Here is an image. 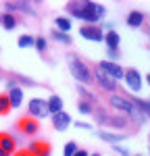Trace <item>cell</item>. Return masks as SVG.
<instances>
[{
  "label": "cell",
  "instance_id": "1",
  "mask_svg": "<svg viewBox=\"0 0 150 156\" xmlns=\"http://www.w3.org/2000/svg\"><path fill=\"white\" fill-rule=\"evenodd\" d=\"M67 12H71V17L84 21L86 25H96L98 21L104 19L106 9H104L100 2L79 0V2H67Z\"/></svg>",
  "mask_w": 150,
  "mask_h": 156
},
{
  "label": "cell",
  "instance_id": "2",
  "mask_svg": "<svg viewBox=\"0 0 150 156\" xmlns=\"http://www.w3.org/2000/svg\"><path fill=\"white\" fill-rule=\"evenodd\" d=\"M69 71H71V75H73V79H77L81 85L92 83V81H94L90 67H88L81 58H77L75 54H69Z\"/></svg>",
  "mask_w": 150,
  "mask_h": 156
},
{
  "label": "cell",
  "instance_id": "3",
  "mask_svg": "<svg viewBox=\"0 0 150 156\" xmlns=\"http://www.w3.org/2000/svg\"><path fill=\"white\" fill-rule=\"evenodd\" d=\"M109 104H111L112 108H117V110H121V112H125L127 117H131V119L136 121V123H142L144 121V117L138 112V108L131 104V100L129 98H125V96H111L109 98Z\"/></svg>",
  "mask_w": 150,
  "mask_h": 156
},
{
  "label": "cell",
  "instance_id": "4",
  "mask_svg": "<svg viewBox=\"0 0 150 156\" xmlns=\"http://www.w3.org/2000/svg\"><path fill=\"white\" fill-rule=\"evenodd\" d=\"M92 115H96L98 123L106 125V127H111V129H123L125 125H127V117H119V115H104V110H96V112H92Z\"/></svg>",
  "mask_w": 150,
  "mask_h": 156
},
{
  "label": "cell",
  "instance_id": "5",
  "mask_svg": "<svg viewBox=\"0 0 150 156\" xmlns=\"http://www.w3.org/2000/svg\"><path fill=\"white\" fill-rule=\"evenodd\" d=\"M27 110H29V117H34V119H44V117H48V102L42 100V98H34V100H29Z\"/></svg>",
  "mask_w": 150,
  "mask_h": 156
},
{
  "label": "cell",
  "instance_id": "6",
  "mask_svg": "<svg viewBox=\"0 0 150 156\" xmlns=\"http://www.w3.org/2000/svg\"><path fill=\"white\" fill-rule=\"evenodd\" d=\"M79 36L90 42H104V29H100L98 25H81Z\"/></svg>",
  "mask_w": 150,
  "mask_h": 156
},
{
  "label": "cell",
  "instance_id": "7",
  "mask_svg": "<svg viewBox=\"0 0 150 156\" xmlns=\"http://www.w3.org/2000/svg\"><path fill=\"white\" fill-rule=\"evenodd\" d=\"M92 77H94V81H96L102 90H106V92H117V81H115V79H111V77L102 71L100 67H96V69H94V75H92Z\"/></svg>",
  "mask_w": 150,
  "mask_h": 156
},
{
  "label": "cell",
  "instance_id": "8",
  "mask_svg": "<svg viewBox=\"0 0 150 156\" xmlns=\"http://www.w3.org/2000/svg\"><path fill=\"white\" fill-rule=\"evenodd\" d=\"M123 79H125V85L131 92H140L142 90V75H140L138 69H127V71H123Z\"/></svg>",
  "mask_w": 150,
  "mask_h": 156
},
{
  "label": "cell",
  "instance_id": "9",
  "mask_svg": "<svg viewBox=\"0 0 150 156\" xmlns=\"http://www.w3.org/2000/svg\"><path fill=\"white\" fill-rule=\"evenodd\" d=\"M17 152V142L11 133H0V156H12Z\"/></svg>",
  "mask_w": 150,
  "mask_h": 156
},
{
  "label": "cell",
  "instance_id": "10",
  "mask_svg": "<svg viewBox=\"0 0 150 156\" xmlns=\"http://www.w3.org/2000/svg\"><path fill=\"white\" fill-rule=\"evenodd\" d=\"M17 127H19V131L25 133V135H36V133L40 131V121L34 119V117H23V119H19Z\"/></svg>",
  "mask_w": 150,
  "mask_h": 156
},
{
  "label": "cell",
  "instance_id": "11",
  "mask_svg": "<svg viewBox=\"0 0 150 156\" xmlns=\"http://www.w3.org/2000/svg\"><path fill=\"white\" fill-rule=\"evenodd\" d=\"M98 67L106 73L111 79H115V81H117V79H123V71H125V69H123V67H119L117 62H112V60H102Z\"/></svg>",
  "mask_w": 150,
  "mask_h": 156
},
{
  "label": "cell",
  "instance_id": "12",
  "mask_svg": "<svg viewBox=\"0 0 150 156\" xmlns=\"http://www.w3.org/2000/svg\"><path fill=\"white\" fill-rule=\"evenodd\" d=\"M69 125H71V117H69L65 110L56 112V115H52V127H54L56 131H65Z\"/></svg>",
  "mask_w": 150,
  "mask_h": 156
},
{
  "label": "cell",
  "instance_id": "13",
  "mask_svg": "<svg viewBox=\"0 0 150 156\" xmlns=\"http://www.w3.org/2000/svg\"><path fill=\"white\" fill-rule=\"evenodd\" d=\"M9 100H11V108H19L23 102V90L17 85H9Z\"/></svg>",
  "mask_w": 150,
  "mask_h": 156
},
{
  "label": "cell",
  "instance_id": "14",
  "mask_svg": "<svg viewBox=\"0 0 150 156\" xmlns=\"http://www.w3.org/2000/svg\"><path fill=\"white\" fill-rule=\"evenodd\" d=\"M31 156H50V144L48 142H34L27 148Z\"/></svg>",
  "mask_w": 150,
  "mask_h": 156
},
{
  "label": "cell",
  "instance_id": "15",
  "mask_svg": "<svg viewBox=\"0 0 150 156\" xmlns=\"http://www.w3.org/2000/svg\"><path fill=\"white\" fill-rule=\"evenodd\" d=\"M98 137L102 142H109V144H121L125 140V133H112V131H106V129H100Z\"/></svg>",
  "mask_w": 150,
  "mask_h": 156
},
{
  "label": "cell",
  "instance_id": "16",
  "mask_svg": "<svg viewBox=\"0 0 150 156\" xmlns=\"http://www.w3.org/2000/svg\"><path fill=\"white\" fill-rule=\"evenodd\" d=\"M131 104L138 108V112H140L144 119H150V102H148V100H142V98L134 96V98H131Z\"/></svg>",
  "mask_w": 150,
  "mask_h": 156
},
{
  "label": "cell",
  "instance_id": "17",
  "mask_svg": "<svg viewBox=\"0 0 150 156\" xmlns=\"http://www.w3.org/2000/svg\"><path fill=\"white\" fill-rule=\"evenodd\" d=\"M104 44H106V50H119V44H121V37L119 34L112 29V31H106L104 34Z\"/></svg>",
  "mask_w": 150,
  "mask_h": 156
},
{
  "label": "cell",
  "instance_id": "18",
  "mask_svg": "<svg viewBox=\"0 0 150 156\" xmlns=\"http://www.w3.org/2000/svg\"><path fill=\"white\" fill-rule=\"evenodd\" d=\"M127 25L134 27V29L142 27V25H144V12L142 11H131L129 15H127Z\"/></svg>",
  "mask_w": 150,
  "mask_h": 156
},
{
  "label": "cell",
  "instance_id": "19",
  "mask_svg": "<svg viewBox=\"0 0 150 156\" xmlns=\"http://www.w3.org/2000/svg\"><path fill=\"white\" fill-rule=\"evenodd\" d=\"M50 36H52L54 42H59V44H62V46H71V44H73L71 36H69V34H62V31H59V29H52Z\"/></svg>",
  "mask_w": 150,
  "mask_h": 156
},
{
  "label": "cell",
  "instance_id": "20",
  "mask_svg": "<svg viewBox=\"0 0 150 156\" xmlns=\"http://www.w3.org/2000/svg\"><path fill=\"white\" fill-rule=\"evenodd\" d=\"M62 110V98L61 96H50L48 100V115H56Z\"/></svg>",
  "mask_w": 150,
  "mask_h": 156
},
{
  "label": "cell",
  "instance_id": "21",
  "mask_svg": "<svg viewBox=\"0 0 150 156\" xmlns=\"http://www.w3.org/2000/svg\"><path fill=\"white\" fill-rule=\"evenodd\" d=\"M0 25H2L6 31H12V29L17 27V19H15V15H12V12H4V15H2Z\"/></svg>",
  "mask_w": 150,
  "mask_h": 156
},
{
  "label": "cell",
  "instance_id": "22",
  "mask_svg": "<svg viewBox=\"0 0 150 156\" xmlns=\"http://www.w3.org/2000/svg\"><path fill=\"white\" fill-rule=\"evenodd\" d=\"M54 25H56L59 31L69 34V29H71V19H69V17H56V19H54Z\"/></svg>",
  "mask_w": 150,
  "mask_h": 156
},
{
  "label": "cell",
  "instance_id": "23",
  "mask_svg": "<svg viewBox=\"0 0 150 156\" xmlns=\"http://www.w3.org/2000/svg\"><path fill=\"white\" fill-rule=\"evenodd\" d=\"M17 44H19V48H31V46L36 44V37H31V36H27V34H23V36H19Z\"/></svg>",
  "mask_w": 150,
  "mask_h": 156
},
{
  "label": "cell",
  "instance_id": "24",
  "mask_svg": "<svg viewBox=\"0 0 150 156\" xmlns=\"http://www.w3.org/2000/svg\"><path fill=\"white\" fill-rule=\"evenodd\" d=\"M6 9H9V12H11V11H17V9H21V11H27L29 15H34L27 2H6Z\"/></svg>",
  "mask_w": 150,
  "mask_h": 156
},
{
  "label": "cell",
  "instance_id": "25",
  "mask_svg": "<svg viewBox=\"0 0 150 156\" xmlns=\"http://www.w3.org/2000/svg\"><path fill=\"white\" fill-rule=\"evenodd\" d=\"M11 110V100H9V94H0V115H6Z\"/></svg>",
  "mask_w": 150,
  "mask_h": 156
},
{
  "label": "cell",
  "instance_id": "26",
  "mask_svg": "<svg viewBox=\"0 0 150 156\" xmlns=\"http://www.w3.org/2000/svg\"><path fill=\"white\" fill-rule=\"evenodd\" d=\"M77 108H79L81 115H92V112H94V106H92L90 102H86V100H79V102H77Z\"/></svg>",
  "mask_w": 150,
  "mask_h": 156
},
{
  "label": "cell",
  "instance_id": "27",
  "mask_svg": "<svg viewBox=\"0 0 150 156\" xmlns=\"http://www.w3.org/2000/svg\"><path fill=\"white\" fill-rule=\"evenodd\" d=\"M77 150H79V148H77V144H75V142H67V144H65V148H62V156H73Z\"/></svg>",
  "mask_w": 150,
  "mask_h": 156
},
{
  "label": "cell",
  "instance_id": "28",
  "mask_svg": "<svg viewBox=\"0 0 150 156\" xmlns=\"http://www.w3.org/2000/svg\"><path fill=\"white\" fill-rule=\"evenodd\" d=\"M34 48L38 52H44V50L48 48V42H46V37H36V44H34Z\"/></svg>",
  "mask_w": 150,
  "mask_h": 156
},
{
  "label": "cell",
  "instance_id": "29",
  "mask_svg": "<svg viewBox=\"0 0 150 156\" xmlns=\"http://www.w3.org/2000/svg\"><path fill=\"white\" fill-rule=\"evenodd\" d=\"M79 94H81V96L86 98V102H90V104H92V102H94V96H92V94H90V92H88L86 87H79Z\"/></svg>",
  "mask_w": 150,
  "mask_h": 156
},
{
  "label": "cell",
  "instance_id": "30",
  "mask_svg": "<svg viewBox=\"0 0 150 156\" xmlns=\"http://www.w3.org/2000/svg\"><path fill=\"white\" fill-rule=\"evenodd\" d=\"M112 150H115V152H117V154H121V156H129L127 154V148H123V146H112Z\"/></svg>",
  "mask_w": 150,
  "mask_h": 156
},
{
  "label": "cell",
  "instance_id": "31",
  "mask_svg": "<svg viewBox=\"0 0 150 156\" xmlns=\"http://www.w3.org/2000/svg\"><path fill=\"white\" fill-rule=\"evenodd\" d=\"M75 127H77V129H92V125H90V123H84V121H77Z\"/></svg>",
  "mask_w": 150,
  "mask_h": 156
},
{
  "label": "cell",
  "instance_id": "32",
  "mask_svg": "<svg viewBox=\"0 0 150 156\" xmlns=\"http://www.w3.org/2000/svg\"><path fill=\"white\" fill-rule=\"evenodd\" d=\"M106 52H109V58H111L112 62L119 58V50H106Z\"/></svg>",
  "mask_w": 150,
  "mask_h": 156
},
{
  "label": "cell",
  "instance_id": "33",
  "mask_svg": "<svg viewBox=\"0 0 150 156\" xmlns=\"http://www.w3.org/2000/svg\"><path fill=\"white\" fill-rule=\"evenodd\" d=\"M12 156H31V154H29V150H19V152H15Z\"/></svg>",
  "mask_w": 150,
  "mask_h": 156
},
{
  "label": "cell",
  "instance_id": "34",
  "mask_svg": "<svg viewBox=\"0 0 150 156\" xmlns=\"http://www.w3.org/2000/svg\"><path fill=\"white\" fill-rule=\"evenodd\" d=\"M73 156H90V152H86V150H81V148H79V150H77Z\"/></svg>",
  "mask_w": 150,
  "mask_h": 156
},
{
  "label": "cell",
  "instance_id": "35",
  "mask_svg": "<svg viewBox=\"0 0 150 156\" xmlns=\"http://www.w3.org/2000/svg\"><path fill=\"white\" fill-rule=\"evenodd\" d=\"M146 83L150 85V73H148V75H146Z\"/></svg>",
  "mask_w": 150,
  "mask_h": 156
},
{
  "label": "cell",
  "instance_id": "36",
  "mask_svg": "<svg viewBox=\"0 0 150 156\" xmlns=\"http://www.w3.org/2000/svg\"><path fill=\"white\" fill-rule=\"evenodd\" d=\"M90 156H102V154H100V152H94V154H90Z\"/></svg>",
  "mask_w": 150,
  "mask_h": 156
},
{
  "label": "cell",
  "instance_id": "37",
  "mask_svg": "<svg viewBox=\"0 0 150 156\" xmlns=\"http://www.w3.org/2000/svg\"><path fill=\"white\" fill-rule=\"evenodd\" d=\"M0 21H2V15H0Z\"/></svg>",
  "mask_w": 150,
  "mask_h": 156
},
{
  "label": "cell",
  "instance_id": "38",
  "mask_svg": "<svg viewBox=\"0 0 150 156\" xmlns=\"http://www.w3.org/2000/svg\"><path fill=\"white\" fill-rule=\"evenodd\" d=\"M136 156H140V154H136Z\"/></svg>",
  "mask_w": 150,
  "mask_h": 156
},
{
  "label": "cell",
  "instance_id": "39",
  "mask_svg": "<svg viewBox=\"0 0 150 156\" xmlns=\"http://www.w3.org/2000/svg\"><path fill=\"white\" fill-rule=\"evenodd\" d=\"M148 102H150V100H148Z\"/></svg>",
  "mask_w": 150,
  "mask_h": 156
}]
</instances>
